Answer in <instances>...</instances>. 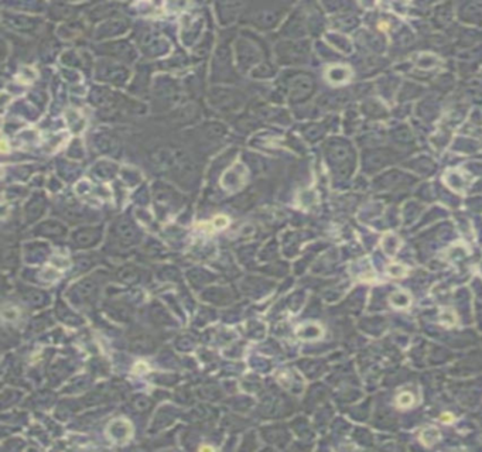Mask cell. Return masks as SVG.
<instances>
[{
    "instance_id": "6da1fadb",
    "label": "cell",
    "mask_w": 482,
    "mask_h": 452,
    "mask_svg": "<svg viewBox=\"0 0 482 452\" xmlns=\"http://www.w3.org/2000/svg\"><path fill=\"white\" fill-rule=\"evenodd\" d=\"M236 47V61L238 65L242 71H248L249 68H252L254 64H257L262 58V51L257 47V44H254L253 41L242 37L236 41L235 44Z\"/></svg>"
},
{
    "instance_id": "7a4b0ae2",
    "label": "cell",
    "mask_w": 482,
    "mask_h": 452,
    "mask_svg": "<svg viewBox=\"0 0 482 452\" xmlns=\"http://www.w3.org/2000/svg\"><path fill=\"white\" fill-rule=\"evenodd\" d=\"M96 78L122 86L129 80V69L110 61H99L96 65Z\"/></svg>"
},
{
    "instance_id": "3957f363",
    "label": "cell",
    "mask_w": 482,
    "mask_h": 452,
    "mask_svg": "<svg viewBox=\"0 0 482 452\" xmlns=\"http://www.w3.org/2000/svg\"><path fill=\"white\" fill-rule=\"evenodd\" d=\"M280 9H276V7L268 6V4H260V6L254 7L249 13V20L257 28L269 30L277 24V21L280 20Z\"/></svg>"
},
{
    "instance_id": "277c9868",
    "label": "cell",
    "mask_w": 482,
    "mask_h": 452,
    "mask_svg": "<svg viewBox=\"0 0 482 452\" xmlns=\"http://www.w3.org/2000/svg\"><path fill=\"white\" fill-rule=\"evenodd\" d=\"M245 101L243 93L236 92L235 89L228 88H215L210 93V102L218 109L222 110H231L236 109Z\"/></svg>"
},
{
    "instance_id": "5b68a950",
    "label": "cell",
    "mask_w": 482,
    "mask_h": 452,
    "mask_svg": "<svg viewBox=\"0 0 482 452\" xmlns=\"http://www.w3.org/2000/svg\"><path fill=\"white\" fill-rule=\"evenodd\" d=\"M99 51L102 54H106L112 58H118L121 61H126V62H133L136 58V50L127 41H115L110 44H104L99 48Z\"/></svg>"
},
{
    "instance_id": "8992f818",
    "label": "cell",
    "mask_w": 482,
    "mask_h": 452,
    "mask_svg": "<svg viewBox=\"0 0 482 452\" xmlns=\"http://www.w3.org/2000/svg\"><path fill=\"white\" fill-rule=\"evenodd\" d=\"M3 21L7 27L12 30L20 31V33H33L40 27V20L28 17L24 14H14V13H4L3 14Z\"/></svg>"
},
{
    "instance_id": "52a82bcc",
    "label": "cell",
    "mask_w": 482,
    "mask_h": 452,
    "mask_svg": "<svg viewBox=\"0 0 482 452\" xmlns=\"http://www.w3.org/2000/svg\"><path fill=\"white\" fill-rule=\"evenodd\" d=\"M140 45L145 54L150 57H159L168 51V42L154 31L145 33L140 40Z\"/></svg>"
},
{
    "instance_id": "ba28073f",
    "label": "cell",
    "mask_w": 482,
    "mask_h": 452,
    "mask_svg": "<svg viewBox=\"0 0 482 452\" xmlns=\"http://www.w3.org/2000/svg\"><path fill=\"white\" fill-rule=\"evenodd\" d=\"M233 69L231 65V55L228 48H218L214 60V78L218 81H228L229 74H232Z\"/></svg>"
},
{
    "instance_id": "9c48e42d",
    "label": "cell",
    "mask_w": 482,
    "mask_h": 452,
    "mask_svg": "<svg viewBox=\"0 0 482 452\" xmlns=\"http://www.w3.org/2000/svg\"><path fill=\"white\" fill-rule=\"evenodd\" d=\"M154 93L157 96V99L163 101L164 103L168 102H177V98L180 96L177 83L174 81H171V78H160V81L156 82V88H154Z\"/></svg>"
},
{
    "instance_id": "30bf717a",
    "label": "cell",
    "mask_w": 482,
    "mask_h": 452,
    "mask_svg": "<svg viewBox=\"0 0 482 452\" xmlns=\"http://www.w3.org/2000/svg\"><path fill=\"white\" fill-rule=\"evenodd\" d=\"M101 239V229L99 227H84L78 229L74 235L72 240L77 246L81 247H89L95 246Z\"/></svg>"
},
{
    "instance_id": "8fae6325",
    "label": "cell",
    "mask_w": 482,
    "mask_h": 452,
    "mask_svg": "<svg viewBox=\"0 0 482 452\" xmlns=\"http://www.w3.org/2000/svg\"><path fill=\"white\" fill-rule=\"evenodd\" d=\"M116 233L119 236V239L129 245V243H134L136 242V229L133 227V225L127 221V219H122L116 224Z\"/></svg>"
},
{
    "instance_id": "7c38bea8",
    "label": "cell",
    "mask_w": 482,
    "mask_h": 452,
    "mask_svg": "<svg viewBox=\"0 0 482 452\" xmlns=\"http://www.w3.org/2000/svg\"><path fill=\"white\" fill-rule=\"evenodd\" d=\"M127 30V23L126 21H110V23H104L102 26L96 30L99 34L98 39L101 37H110V36H119L121 33Z\"/></svg>"
},
{
    "instance_id": "4fadbf2b",
    "label": "cell",
    "mask_w": 482,
    "mask_h": 452,
    "mask_svg": "<svg viewBox=\"0 0 482 452\" xmlns=\"http://www.w3.org/2000/svg\"><path fill=\"white\" fill-rule=\"evenodd\" d=\"M74 294H78L81 300H89L96 293V283L94 280H84L74 287Z\"/></svg>"
},
{
    "instance_id": "5bb4252c",
    "label": "cell",
    "mask_w": 482,
    "mask_h": 452,
    "mask_svg": "<svg viewBox=\"0 0 482 452\" xmlns=\"http://www.w3.org/2000/svg\"><path fill=\"white\" fill-rule=\"evenodd\" d=\"M40 233L44 235V236H50V235L58 236V235H64L65 233V227L61 225V224H58V222L50 221V222H45V224H42L40 226Z\"/></svg>"
},
{
    "instance_id": "9a60e30c",
    "label": "cell",
    "mask_w": 482,
    "mask_h": 452,
    "mask_svg": "<svg viewBox=\"0 0 482 452\" xmlns=\"http://www.w3.org/2000/svg\"><path fill=\"white\" fill-rule=\"evenodd\" d=\"M132 348L137 352H151L154 349V342L148 336H137L132 341Z\"/></svg>"
},
{
    "instance_id": "2e32d148",
    "label": "cell",
    "mask_w": 482,
    "mask_h": 452,
    "mask_svg": "<svg viewBox=\"0 0 482 452\" xmlns=\"http://www.w3.org/2000/svg\"><path fill=\"white\" fill-rule=\"evenodd\" d=\"M24 298L28 301V304H31L33 307L42 306L44 301H45V295H44V293L37 291V290H30V291H27V293L24 294Z\"/></svg>"
},
{
    "instance_id": "e0dca14e",
    "label": "cell",
    "mask_w": 482,
    "mask_h": 452,
    "mask_svg": "<svg viewBox=\"0 0 482 452\" xmlns=\"http://www.w3.org/2000/svg\"><path fill=\"white\" fill-rule=\"evenodd\" d=\"M121 279L123 280V281H126V283H136L137 280H139V277H140V273H139V270L137 268H134V267H125V268H122L121 270Z\"/></svg>"
},
{
    "instance_id": "ac0fdd59",
    "label": "cell",
    "mask_w": 482,
    "mask_h": 452,
    "mask_svg": "<svg viewBox=\"0 0 482 452\" xmlns=\"http://www.w3.org/2000/svg\"><path fill=\"white\" fill-rule=\"evenodd\" d=\"M421 442L426 444V445H431L433 442H436L437 438H439V432L434 430V428H427L421 432Z\"/></svg>"
},
{
    "instance_id": "d6986e66",
    "label": "cell",
    "mask_w": 482,
    "mask_h": 452,
    "mask_svg": "<svg viewBox=\"0 0 482 452\" xmlns=\"http://www.w3.org/2000/svg\"><path fill=\"white\" fill-rule=\"evenodd\" d=\"M396 403H398V406H399L400 409H409V407L415 403V397H413V394H410V393H402V394H399V397L396 400Z\"/></svg>"
},
{
    "instance_id": "ffe728a7",
    "label": "cell",
    "mask_w": 482,
    "mask_h": 452,
    "mask_svg": "<svg viewBox=\"0 0 482 452\" xmlns=\"http://www.w3.org/2000/svg\"><path fill=\"white\" fill-rule=\"evenodd\" d=\"M133 406L134 409L139 410V411H146V410H148V407H150V401L147 399L139 397V399L133 401Z\"/></svg>"
},
{
    "instance_id": "44dd1931",
    "label": "cell",
    "mask_w": 482,
    "mask_h": 452,
    "mask_svg": "<svg viewBox=\"0 0 482 452\" xmlns=\"http://www.w3.org/2000/svg\"><path fill=\"white\" fill-rule=\"evenodd\" d=\"M389 274L393 276V277H400V276H404V267L392 266L389 268Z\"/></svg>"
},
{
    "instance_id": "7402d4cb",
    "label": "cell",
    "mask_w": 482,
    "mask_h": 452,
    "mask_svg": "<svg viewBox=\"0 0 482 452\" xmlns=\"http://www.w3.org/2000/svg\"><path fill=\"white\" fill-rule=\"evenodd\" d=\"M454 417L451 414H442L441 415V421L442 423H453Z\"/></svg>"
}]
</instances>
